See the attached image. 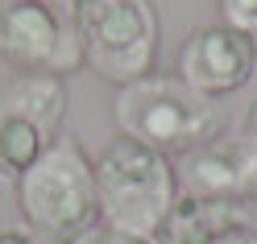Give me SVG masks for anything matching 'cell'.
<instances>
[{
	"instance_id": "6da1fadb",
	"label": "cell",
	"mask_w": 257,
	"mask_h": 244,
	"mask_svg": "<svg viewBox=\"0 0 257 244\" xmlns=\"http://www.w3.org/2000/svg\"><path fill=\"white\" fill-rule=\"evenodd\" d=\"M95 170V203L100 223L128 236H158L162 219L179 199V170L174 157L150 149L133 137L116 133L100 153L91 157Z\"/></svg>"
},
{
	"instance_id": "7a4b0ae2",
	"label": "cell",
	"mask_w": 257,
	"mask_h": 244,
	"mask_svg": "<svg viewBox=\"0 0 257 244\" xmlns=\"http://www.w3.org/2000/svg\"><path fill=\"white\" fill-rule=\"evenodd\" d=\"M17 207L42 244H71L100 223L91 153L79 137L58 133L46 153L17 178Z\"/></svg>"
},
{
	"instance_id": "3957f363",
	"label": "cell",
	"mask_w": 257,
	"mask_h": 244,
	"mask_svg": "<svg viewBox=\"0 0 257 244\" xmlns=\"http://www.w3.org/2000/svg\"><path fill=\"white\" fill-rule=\"evenodd\" d=\"M116 128L166 157H187L224 133L216 100L191 91L179 75H141L116 91Z\"/></svg>"
},
{
	"instance_id": "277c9868",
	"label": "cell",
	"mask_w": 257,
	"mask_h": 244,
	"mask_svg": "<svg viewBox=\"0 0 257 244\" xmlns=\"http://www.w3.org/2000/svg\"><path fill=\"white\" fill-rule=\"evenodd\" d=\"M75 34L83 67L108 83H133L158 67L162 13L154 0H75Z\"/></svg>"
},
{
	"instance_id": "5b68a950",
	"label": "cell",
	"mask_w": 257,
	"mask_h": 244,
	"mask_svg": "<svg viewBox=\"0 0 257 244\" xmlns=\"http://www.w3.org/2000/svg\"><path fill=\"white\" fill-rule=\"evenodd\" d=\"M0 58L9 67L62 75L83 67L75 21L42 0H5L0 5Z\"/></svg>"
},
{
	"instance_id": "8992f818",
	"label": "cell",
	"mask_w": 257,
	"mask_h": 244,
	"mask_svg": "<svg viewBox=\"0 0 257 244\" xmlns=\"http://www.w3.org/2000/svg\"><path fill=\"white\" fill-rule=\"evenodd\" d=\"M179 79L207 100H228L257 79V42L228 25H203L179 50Z\"/></svg>"
},
{
	"instance_id": "52a82bcc",
	"label": "cell",
	"mask_w": 257,
	"mask_h": 244,
	"mask_svg": "<svg viewBox=\"0 0 257 244\" xmlns=\"http://www.w3.org/2000/svg\"><path fill=\"white\" fill-rule=\"evenodd\" d=\"M179 186L183 190H199V194L253 199L257 194V149L249 145L245 133H236V137L220 133L216 141H207L195 153H187Z\"/></svg>"
},
{
	"instance_id": "ba28073f",
	"label": "cell",
	"mask_w": 257,
	"mask_h": 244,
	"mask_svg": "<svg viewBox=\"0 0 257 244\" xmlns=\"http://www.w3.org/2000/svg\"><path fill=\"white\" fill-rule=\"evenodd\" d=\"M253 223L249 199L232 194H199V190H179L170 215L158 227V244H216L220 236Z\"/></svg>"
},
{
	"instance_id": "9c48e42d",
	"label": "cell",
	"mask_w": 257,
	"mask_h": 244,
	"mask_svg": "<svg viewBox=\"0 0 257 244\" xmlns=\"http://www.w3.org/2000/svg\"><path fill=\"white\" fill-rule=\"evenodd\" d=\"M0 112L34 120L42 133L58 137L62 133V116H67V79L62 75H42V71H25L0 95Z\"/></svg>"
},
{
	"instance_id": "30bf717a",
	"label": "cell",
	"mask_w": 257,
	"mask_h": 244,
	"mask_svg": "<svg viewBox=\"0 0 257 244\" xmlns=\"http://www.w3.org/2000/svg\"><path fill=\"white\" fill-rule=\"evenodd\" d=\"M50 141L54 137L42 133L34 120L13 116V112H0V174L17 182V178L46 153V145H50Z\"/></svg>"
},
{
	"instance_id": "8fae6325",
	"label": "cell",
	"mask_w": 257,
	"mask_h": 244,
	"mask_svg": "<svg viewBox=\"0 0 257 244\" xmlns=\"http://www.w3.org/2000/svg\"><path fill=\"white\" fill-rule=\"evenodd\" d=\"M220 25L257 42V0H220Z\"/></svg>"
},
{
	"instance_id": "7c38bea8",
	"label": "cell",
	"mask_w": 257,
	"mask_h": 244,
	"mask_svg": "<svg viewBox=\"0 0 257 244\" xmlns=\"http://www.w3.org/2000/svg\"><path fill=\"white\" fill-rule=\"evenodd\" d=\"M71 244H158V240H150V236H128V232H116V227L95 223V227H87L83 236H75Z\"/></svg>"
},
{
	"instance_id": "4fadbf2b",
	"label": "cell",
	"mask_w": 257,
	"mask_h": 244,
	"mask_svg": "<svg viewBox=\"0 0 257 244\" xmlns=\"http://www.w3.org/2000/svg\"><path fill=\"white\" fill-rule=\"evenodd\" d=\"M0 244H42V240L21 223V227H0Z\"/></svg>"
},
{
	"instance_id": "5bb4252c",
	"label": "cell",
	"mask_w": 257,
	"mask_h": 244,
	"mask_svg": "<svg viewBox=\"0 0 257 244\" xmlns=\"http://www.w3.org/2000/svg\"><path fill=\"white\" fill-rule=\"evenodd\" d=\"M216 244H257V227H253V223H245V227H236V232L220 236Z\"/></svg>"
},
{
	"instance_id": "9a60e30c",
	"label": "cell",
	"mask_w": 257,
	"mask_h": 244,
	"mask_svg": "<svg viewBox=\"0 0 257 244\" xmlns=\"http://www.w3.org/2000/svg\"><path fill=\"white\" fill-rule=\"evenodd\" d=\"M240 133L249 137V145L257 149V100L249 104V112H245V120H240Z\"/></svg>"
},
{
	"instance_id": "2e32d148",
	"label": "cell",
	"mask_w": 257,
	"mask_h": 244,
	"mask_svg": "<svg viewBox=\"0 0 257 244\" xmlns=\"http://www.w3.org/2000/svg\"><path fill=\"white\" fill-rule=\"evenodd\" d=\"M42 5H50V9H58V13H67V17L75 13V0H42Z\"/></svg>"
}]
</instances>
